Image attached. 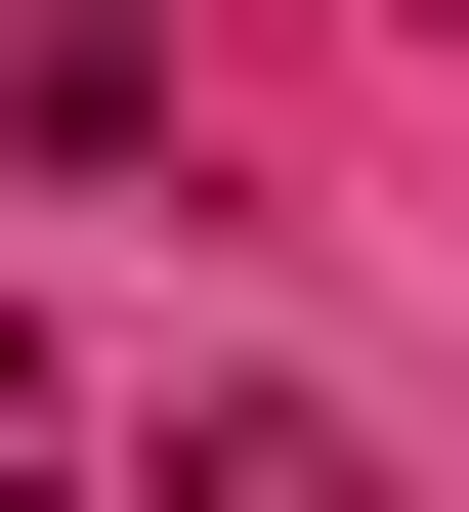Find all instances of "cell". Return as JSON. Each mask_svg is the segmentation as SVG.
Segmentation results:
<instances>
[{
    "mask_svg": "<svg viewBox=\"0 0 469 512\" xmlns=\"http://www.w3.org/2000/svg\"><path fill=\"white\" fill-rule=\"evenodd\" d=\"M128 512H384V427H342V384H171V427H128Z\"/></svg>",
    "mask_w": 469,
    "mask_h": 512,
    "instance_id": "obj_1",
    "label": "cell"
}]
</instances>
